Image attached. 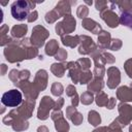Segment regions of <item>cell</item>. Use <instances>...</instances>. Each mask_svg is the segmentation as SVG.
<instances>
[{"mask_svg":"<svg viewBox=\"0 0 132 132\" xmlns=\"http://www.w3.org/2000/svg\"><path fill=\"white\" fill-rule=\"evenodd\" d=\"M121 23L132 29V12H123L121 14Z\"/></svg>","mask_w":132,"mask_h":132,"instance_id":"cell-3","label":"cell"},{"mask_svg":"<svg viewBox=\"0 0 132 132\" xmlns=\"http://www.w3.org/2000/svg\"><path fill=\"white\" fill-rule=\"evenodd\" d=\"M11 10V15L18 20V21H23L28 16L29 10H30V6L29 3L27 1H14L11 4L10 7Z\"/></svg>","mask_w":132,"mask_h":132,"instance_id":"cell-2","label":"cell"},{"mask_svg":"<svg viewBox=\"0 0 132 132\" xmlns=\"http://www.w3.org/2000/svg\"><path fill=\"white\" fill-rule=\"evenodd\" d=\"M22 100H23L22 93L16 89H12L5 92L1 98L2 104L7 107H16L22 103Z\"/></svg>","mask_w":132,"mask_h":132,"instance_id":"cell-1","label":"cell"}]
</instances>
